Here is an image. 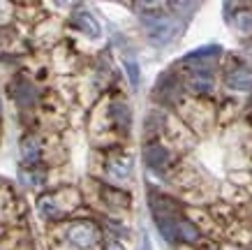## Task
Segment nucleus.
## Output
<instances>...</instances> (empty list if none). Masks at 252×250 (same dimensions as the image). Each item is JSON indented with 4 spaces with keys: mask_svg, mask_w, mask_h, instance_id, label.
Wrapping results in <instances>:
<instances>
[{
    "mask_svg": "<svg viewBox=\"0 0 252 250\" xmlns=\"http://www.w3.org/2000/svg\"><path fill=\"white\" fill-rule=\"evenodd\" d=\"M37 206H39V213L49 220H58V218H63V213H65V209L58 204V199H56L54 195H44V197L39 199Z\"/></svg>",
    "mask_w": 252,
    "mask_h": 250,
    "instance_id": "8",
    "label": "nucleus"
},
{
    "mask_svg": "<svg viewBox=\"0 0 252 250\" xmlns=\"http://www.w3.org/2000/svg\"><path fill=\"white\" fill-rule=\"evenodd\" d=\"M104 250H125V246L123 243H118V241H111V243H107V248Z\"/></svg>",
    "mask_w": 252,
    "mask_h": 250,
    "instance_id": "15",
    "label": "nucleus"
},
{
    "mask_svg": "<svg viewBox=\"0 0 252 250\" xmlns=\"http://www.w3.org/2000/svg\"><path fill=\"white\" fill-rule=\"evenodd\" d=\"M107 172L114 179L123 181V179H127L132 172V160L127 155H111V160L107 162Z\"/></svg>",
    "mask_w": 252,
    "mask_h": 250,
    "instance_id": "7",
    "label": "nucleus"
},
{
    "mask_svg": "<svg viewBox=\"0 0 252 250\" xmlns=\"http://www.w3.org/2000/svg\"><path fill=\"white\" fill-rule=\"evenodd\" d=\"M227 86L234 91H252V70L236 68L227 74Z\"/></svg>",
    "mask_w": 252,
    "mask_h": 250,
    "instance_id": "4",
    "label": "nucleus"
},
{
    "mask_svg": "<svg viewBox=\"0 0 252 250\" xmlns=\"http://www.w3.org/2000/svg\"><path fill=\"white\" fill-rule=\"evenodd\" d=\"M176 239H183L188 243H197L199 229L192 225L190 220H176Z\"/></svg>",
    "mask_w": 252,
    "mask_h": 250,
    "instance_id": "10",
    "label": "nucleus"
},
{
    "mask_svg": "<svg viewBox=\"0 0 252 250\" xmlns=\"http://www.w3.org/2000/svg\"><path fill=\"white\" fill-rule=\"evenodd\" d=\"M146 28H148V37L155 44H164L174 35V21L164 14H153L151 19H146Z\"/></svg>",
    "mask_w": 252,
    "mask_h": 250,
    "instance_id": "2",
    "label": "nucleus"
},
{
    "mask_svg": "<svg viewBox=\"0 0 252 250\" xmlns=\"http://www.w3.org/2000/svg\"><path fill=\"white\" fill-rule=\"evenodd\" d=\"M111 116H114V123L118 128L125 130L130 125V109H127V105L123 100H116L114 105H111Z\"/></svg>",
    "mask_w": 252,
    "mask_h": 250,
    "instance_id": "11",
    "label": "nucleus"
},
{
    "mask_svg": "<svg viewBox=\"0 0 252 250\" xmlns=\"http://www.w3.org/2000/svg\"><path fill=\"white\" fill-rule=\"evenodd\" d=\"M234 23H236V28L245 35H252V12L250 9H241L234 14Z\"/></svg>",
    "mask_w": 252,
    "mask_h": 250,
    "instance_id": "12",
    "label": "nucleus"
},
{
    "mask_svg": "<svg viewBox=\"0 0 252 250\" xmlns=\"http://www.w3.org/2000/svg\"><path fill=\"white\" fill-rule=\"evenodd\" d=\"M220 53V49L218 46H204V49H199V51L190 53L185 61H206V58H215Z\"/></svg>",
    "mask_w": 252,
    "mask_h": 250,
    "instance_id": "13",
    "label": "nucleus"
},
{
    "mask_svg": "<svg viewBox=\"0 0 252 250\" xmlns=\"http://www.w3.org/2000/svg\"><path fill=\"white\" fill-rule=\"evenodd\" d=\"M222 250H245V248H238V246H224Z\"/></svg>",
    "mask_w": 252,
    "mask_h": 250,
    "instance_id": "16",
    "label": "nucleus"
},
{
    "mask_svg": "<svg viewBox=\"0 0 252 250\" xmlns=\"http://www.w3.org/2000/svg\"><path fill=\"white\" fill-rule=\"evenodd\" d=\"M65 236H67V241L79 250L93 248L99 239L97 227H95L93 222H88V220H77V222H72V225L65 229Z\"/></svg>",
    "mask_w": 252,
    "mask_h": 250,
    "instance_id": "1",
    "label": "nucleus"
},
{
    "mask_svg": "<svg viewBox=\"0 0 252 250\" xmlns=\"http://www.w3.org/2000/svg\"><path fill=\"white\" fill-rule=\"evenodd\" d=\"M72 21H74V26H77L81 33L91 35V37H99V23L95 21V16H93L88 9H77L74 16H72Z\"/></svg>",
    "mask_w": 252,
    "mask_h": 250,
    "instance_id": "3",
    "label": "nucleus"
},
{
    "mask_svg": "<svg viewBox=\"0 0 252 250\" xmlns=\"http://www.w3.org/2000/svg\"><path fill=\"white\" fill-rule=\"evenodd\" d=\"M14 100L19 102V107L35 105V100H37V91H35V86H32L31 81H26V79H16V83H14Z\"/></svg>",
    "mask_w": 252,
    "mask_h": 250,
    "instance_id": "6",
    "label": "nucleus"
},
{
    "mask_svg": "<svg viewBox=\"0 0 252 250\" xmlns=\"http://www.w3.org/2000/svg\"><path fill=\"white\" fill-rule=\"evenodd\" d=\"M125 72H127V76H130V83L137 88L139 79H141V74H139V65L134 61H130V58H127V61H125Z\"/></svg>",
    "mask_w": 252,
    "mask_h": 250,
    "instance_id": "14",
    "label": "nucleus"
},
{
    "mask_svg": "<svg viewBox=\"0 0 252 250\" xmlns=\"http://www.w3.org/2000/svg\"><path fill=\"white\" fill-rule=\"evenodd\" d=\"M39 142L35 139V137H23L21 142V158L28 162V165H35L39 160Z\"/></svg>",
    "mask_w": 252,
    "mask_h": 250,
    "instance_id": "9",
    "label": "nucleus"
},
{
    "mask_svg": "<svg viewBox=\"0 0 252 250\" xmlns=\"http://www.w3.org/2000/svg\"><path fill=\"white\" fill-rule=\"evenodd\" d=\"M248 56H250V58H252V46H248Z\"/></svg>",
    "mask_w": 252,
    "mask_h": 250,
    "instance_id": "17",
    "label": "nucleus"
},
{
    "mask_svg": "<svg viewBox=\"0 0 252 250\" xmlns=\"http://www.w3.org/2000/svg\"><path fill=\"white\" fill-rule=\"evenodd\" d=\"M144 160L148 167L153 169H162L169 162V151L162 144H148L144 148Z\"/></svg>",
    "mask_w": 252,
    "mask_h": 250,
    "instance_id": "5",
    "label": "nucleus"
}]
</instances>
